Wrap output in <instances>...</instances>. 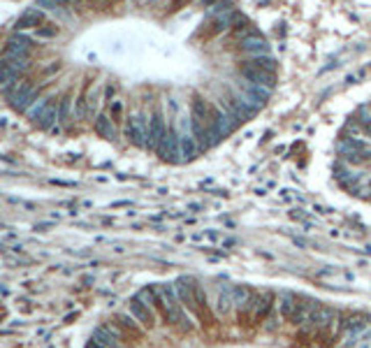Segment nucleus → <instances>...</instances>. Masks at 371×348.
Returning a JSON list of instances; mask_svg holds the SVG:
<instances>
[{
	"instance_id": "obj_1",
	"label": "nucleus",
	"mask_w": 371,
	"mask_h": 348,
	"mask_svg": "<svg viewBox=\"0 0 371 348\" xmlns=\"http://www.w3.org/2000/svg\"><path fill=\"white\" fill-rule=\"evenodd\" d=\"M351 153H371V100L357 107L339 132L336 156H351Z\"/></svg>"
},
{
	"instance_id": "obj_2",
	"label": "nucleus",
	"mask_w": 371,
	"mask_h": 348,
	"mask_svg": "<svg viewBox=\"0 0 371 348\" xmlns=\"http://www.w3.org/2000/svg\"><path fill=\"white\" fill-rule=\"evenodd\" d=\"M3 96H5L7 105H10L12 109L19 111V114H26V111L30 109V105L40 98V88L28 79H19L10 91H5Z\"/></svg>"
},
{
	"instance_id": "obj_3",
	"label": "nucleus",
	"mask_w": 371,
	"mask_h": 348,
	"mask_svg": "<svg viewBox=\"0 0 371 348\" xmlns=\"http://www.w3.org/2000/svg\"><path fill=\"white\" fill-rule=\"evenodd\" d=\"M126 309L130 311V316L135 318V320L146 330V332L156 330V325H158V313H156V309H153V304H151V302H146L144 297H140V295L135 293L126 302Z\"/></svg>"
},
{
	"instance_id": "obj_4",
	"label": "nucleus",
	"mask_w": 371,
	"mask_h": 348,
	"mask_svg": "<svg viewBox=\"0 0 371 348\" xmlns=\"http://www.w3.org/2000/svg\"><path fill=\"white\" fill-rule=\"evenodd\" d=\"M35 49V40L24 33H14L12 37H7L5 42V54H14V56H24V58H30Z\"/></svg>"
},
{
	"instance_id": "obj_5",
	"label": "nucleus",
	"mask_w": 371,
	"mask_h": 348,
	"mask_svg": "<svg viewBox=\"0 0 371 348\" xmlns=\"http://www.w3.org/2000/svg\"><path fill=\"white\" fill-rule=\"evenodd\" d=\"M33 126H37L40 130L60 132V126H58V98H51L49 105L44 107V111L37 116V121L33 123Z\"/></svg>"
},
{
	"instance_id": "obj_6",
	"label": "nucleus",
	"mask_w": 371,
	"mask_h": 348,
	"mask_svg": "<svg viewBox=\"0 0 371 348\" xmlns=\"http://www.w3.org/2000/svg\"><path fill=\"white\" fill-rule=\"evenodd\" d=\"M44 21H47L44 12L37 10V7H30V10H26L24 14L16 19L14 31L21 33V31H26V28H40V26H44Z\"/></svg>"
},
{
	"instance_id": "obj_7",
	"label": "nucleus",
	"mask_w": 371,
	"mask_h": 348,
	"mask_svg": "<svg viewBox=\"0 0 371 348\" xmlns=\"http://www.w3.org/2000/svg\"><path fill=\"white\" fill-rule=\"evenodd\" d=\"M75 121V93L65 91L58 98V126H70Z\"/></svg>"
},
{
	"instance_id": "obj_8",
	"label": "nucleus",
	"mask_w": 371,
	"mask_h": 348,
	"mask_svg": "<svg viewBox=\"0 0 371 348\" xmlns=\"http://www.w3.org/2000/svg\"><path fill=\"white\" fill-rule=\"evenodd\" d=\"M0 67H3V70L14 72V75H19V77H24L26 72L30 70V58L14 56V54H5V51H3V56H0Z\"/></svg>"
},
{
	"instance_id": "obj_9",
	"label": "nucleus",
	"mask_w": 371,
	"mask_h": 348,
	"mask_svg": "<svg viewBox=\"0 0 371 348\" xmlns=\"http://www.w3.org/2000/svg\"><path fill=\"white\" fill-rule=\"evenodd\" d=\"M49 100H51V98L40 96L35 102H33V105H30V109L26 111V116H28V121H30V123H35V121H37V116H40L42 111H44V107L49 105Z\"/></svg>"
},
{
	"instance_id": "obj_10",
	"label": "nucleus",
	"mask_w": 371,
	"mask_h": 348,
	"mask_svg": "<svg viewBox=\"0 0 371 348\" xmlns=\"http://www.w3.org/2000/svg\"><path fill=\"white\" fill-rule=\"evenodd\" d=\"M19 79H24V77H19V75H14V72L3 70V67H0V93L10 91V88H12V86H14Z\"/></svg>"
},
{
	"instance_id": "obj_11",
	"label": "nucleus",
	"mask_w": 371,
	"mask_h": 348,
	"mask_svg": "<svg viewBox=\"0 0 371 348\" xmlns=\"http://www.w3.org/2000/svg\"><path fill=\"white\" fill-rule=\"evenodd\" d=\"M58 33H60L58 26H54V24H44V26H40V28H35V35L37 37H44V40H47V37H56Z\"/></svg>"
},
{
	"instance_id": "obj_12",
	"label": "nucleus",
	"mask_w": 371,
	"mask_h": 348,
	"mask_svg": "<svg viewBox=\"0 0 371 348\" xmlns=\"http://www.w3.org/2000/svg\"><path fill=\"white\" fill-rule=\"evenodd\" d=\"M84 348H105V346H100V343H98V341H93V339H88Z\"/></svg>"
},
{
	"instance_id": "obj_13",
	"label": "nucleus",
	"mask_w": 371,
	"mask_h": 348,
	"mask_svg": "<svg viewBox=\"0 0 371 348\" xmlns=\"http://www.w3.org/2000/svg\"><path fill=\"white\" fill-rule=\"evenodd\" d=\"M47 227H49V223H40V225H35V230H47Z\"/></svg>"
}]
</instances>
